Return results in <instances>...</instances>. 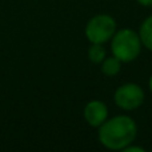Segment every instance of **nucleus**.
<instances>
[{"mask_svg":"<svg viewBox=\"0 0 152 152\" xmlns=\"http://www.w3.org/2000/svg\"><path fill=\"white\" fill-rule=\"evenodd\" d=\"M136 135V123L127 115H118L107 119L97 131L100 144L111 151H124V148L134 143Z\"/></svg>","mask_w":152,"mask_h":152,"instance_id":"nucleus-1","label":"nucleus"},{"mask_svg":"<svg viewBox=\"0 0 152 152\" xmlns=\"http://www.w3.org/2000/svg\"><path fill=\"white\" fill-rule=\"evenodd\" d=\"M142 40L139 34L129 28H123L115 32L111 39V51L121 63L134 61L142 51Z\"/></svg>","mask_w":152,"mask_h":152,"instance_id":"nucleus-2","label":"nucleus"},{"mask_svg":"<svg viewBox=\"0 0 152 152\" xmlns=\"http://www.w3.org/2000/svg\"><path fill=\"white\" fill-rule=\"evenodd\" d=\"M86 37L89 43L104 44L112 39L116 32V21L108 13H97L89 19L86 26Z\"/></svg>","mask_w":152,"mask_h":152,"instance_id":"nucleus-3","label":"nucleus"},{"mask_svg":"<svg viewBox=\"0 0 152 152\" xmlns=\"http://www.w3.org/2000/svg\"><path fill=\"white\" fill-rule=\"evenodd\" d=\"M144 91L135 83L120 86L113 94V102L123 111H135L144 103Z\"/></svg>","mask_w":152,"mask_h":152,"instance_id":"nucleus-4","label":"nucleus"},{"mask_svg":"<svg viewBox=\"0 0 152 152\" xmlns=\"http://www.w3.org/2000/svg\"><path fill=\"white\" fill-rule=\"evenodd\" d=\"M83 116L84 120L91 127L99 128L108 119V107L105 105V103L100 102V100H91L84 107Z\"/></svg>","mask_w":152,"mask_h":152,"instance_id":"nucleus-5","label":"nucleus"},{"mask_svg":"<svg viewBox=\"0 0 152 152\" xmlns=\"http://www.w3.org/2000/svg\"><path fill=\"white\" fill-rule=\"evenodd\" d=\"M120 69H121V61L113 55L110 56V58H105L102 61V72L107 77L116 76L120 72Z\"/></svg>","mask_w":152,"mask_h":152,"instance_id":"nucleus-6","label":"nucleus"},{"mask_svg":"<svg viewBox=\"0 0 152 152\" xmlns=\"http://www.w3.org/2000/svg\"><path fill=\"white\" fill-rule=\"evenodd\" d=\"M139 36L142 40V44L147 50L152 51V15L148 16L142 23L139 29Z\"/></svg>","mask_w":152,"mask_h":152,"instance_id":"nucleus-7","label":"nucleus"},{"mask_svg":"<svg viewBox=\"0 0 152 152\" xmlns=\"http://www.w3.org/2000/svg\"><path fill=\"white\" fill-rule=\"evenodd\" d=\"M105 48L103 44H96V43H91V47L88 48V59L95 64H99L104 60L105 56Z\"/></svg>","mask_w":152,"mask_h":152,"instance_id":"nucleus-8","label":"nucleus"},{"mask_svg":"<svg viewBox=\"0 0 152 152\" xmlns=\"http://www.w3.org/2000/svg\"><path fill=\"white\" fill-rule=\"evenodd\" d=\"M124 152H145V150L140 145H132L129 144L127 148H124Z\"/></svg>","mask_w":152,"mask_h":152,"instance_id":"nucleus-9","label":"nucleus"},{"mask_svg":"<svg viewBox=\"0 0 152 152\" xmlns=\"http://www.w3.org/2000/svg\"><path fill=\"white\" fill-rule=\"evenodd\" d=\"M143 7H152V0H136Z\"/></svg>","mask_w":152,"mask_h":152,"instance_id":"nucleus-10","label":"nucleus"},{"mask_svg":"<svg viewBox=\"0 0 152 152\" xmlns=\"http://www.w3.org/2000/svg\"><path fill=\"white\" fill-rule=\"evenodd\" d=\"M148 87H150V89H151V92H152V75H151L150 80H148Z\"/></svg>","mask_w":152,"mask_h":152,"instance_id":"nucleus-11","label":"nucleus"}]
</instances>
